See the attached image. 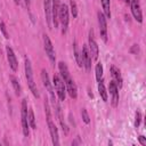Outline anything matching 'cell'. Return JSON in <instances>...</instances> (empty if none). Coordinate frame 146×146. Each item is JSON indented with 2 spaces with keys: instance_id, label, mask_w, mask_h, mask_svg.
<instances>
[{
  "instance_id": "6da1fadb",
  "label": "cell",
  "mask_w": 146,
  "mask_h": 146,
  "mask_svg": "<svg viewBox=\"0 0 146 146\" xmlns=\"http://www.w3.org/2000/svg\"><path fill=\"white\" fill-rule=\"evenodd\" d=\"M58 68H59V73H60V76L65 83V88H66V91L68 94V96L72 98V99H75L76 96H78V92H76V86L73 81V79L71 78V74H70V71L66 66V64L64 62H59L58 63Z\"/></svg>"
},
{
  "instance_id": "7a4b0ae2",
  "label": "cell",
  "mask_w": 146,
  "mask_h": 146,
  "mask_svg": "<svg viewBox=\"0 0 146 146\" xmlns=\"http://www.w3.org/2000/svg\"><path fill=\"white\" fill-rule=\"evenodd\" d=\"M25 76H26V80H27V84H29V88L30 90L32 91L33 96L39 98L40 97V94L38 91V88H36V84L34 82V79H33V71H32V65H31V62L30 59L26 57L25 58Z\"/></svg>"
},
{
  "instance_id": "3957f363",
  "label": "cell",
  "mask_w": 146,
  "mask_h": 146,
  "mask_svg": "<svg viewBox=\"0 0 146 146\" xmlns=\"http://www.w3.org/2000/svg\"><path fill=\"white\" fill-rule=\"evenodd\" d=\"M58 21L62 24V33L65 34L68 26V8L65 3L64 5L60 3L59 10H58Z\"/></svg>"
},
{
  "instance_id": "277c9868",
  "label": "cell",
  "mask_w": 146,
  "mask_h": 146,
  "mask_svg": "<svg viewBox=\"0 0 146 146\" xmlns=\"http://www.w3.org/2000/svg\"><path fill=\"white\" fill-rule=\"evenodd\" d=\"M21 117H22V130H23V135L25 137H29L30 131H29V122H27V104H26V99L22 100V107H21Z\"/></svg>"
},
{
  "instance_id": "5b68a950",
  "label": "cell",
  "mask_w": 146,
  "mask_h": 146,
  "mask_svg": "<svg viewBox=\"0 0 146 146\" xmlns=\"http://www.w3.org/2000/svg\"><path fill=\"white\" fill-rule=\"evenodd\" d=\"M52 83L55 86V89H56V92H57V96H58L59 100H65L66 88H65V83H64L63 79L58 74H55L54 75V82Z\"/></svg>"
},
{
  "instance_id": "8992f818",
  "label": "cell",
  "mask_w": 146,
  "mask_h": 146,
  "mask_svg": "<svg viewBox=\"0 0 146 146\" xmlns=\"http://www.w3.org/2000/svg\"><path fill=\"white\" fill-rule=\"evenodd\" d=\"M98 17V24H99V34L102 36V39L104 40V42L107 41V24H106V17L103 13H98L97 14Z\"/></svg>"
},
{
  "instance_id": "52a82bcc",
  "label": "cell",
  "mask_w": 146,
  "mask_h": 146,
  "mask_svg": "<svg viewBox=\"0 0 146 146\" xmlns=\"http://www.w3.org/2000/svg\"><path fill=\"white\" fill-rule=\"evenodd\" d=\"M131 6V13L133 15V18L138 22H143V14H141V7H140V0H130Z\"/></svg>"
},
{
  "instance_id": "ba28073f",
  "label": "cell",
  "mask_w": 146,
  "mask_h": 146,
  "mask_svg": "<svg viewBox=\"0 0 146 146\" xmlns=\"http://www.w3.org/2000/svg\"><path fill=\"white\" fill-rule=\"evenodd\" d=\"M43 43H44V50H46V54L48 56V58L50 59V62L54 64L55 63V59H56V56H55V50H54V46L50 41V38L44 34L43 35Z\"/></svg>"
},
{
  "instance_id": "9c48e42d",
  "label": "cell",
  "mask_w": 146,
  "mask_h": 146,
  "mask_svg": "<svg viewBox=\"0 0 146 146\" xmlns=\"http://www.w3.org/2000/svg\"><path fill=\"white\" fill-rule=\"evenodd\" d=\"M88 50H89L91 59L97 60L98 55H99V49H98L97 42L95 41V39L92 36V31H90V34H89V47H88Z\"/></svg>"
},
{
  "instance_id": "30bf717a",
  "label": "cell",
  "mask_w": 146,
  "mask_h": 146,
  "mask_svg": "<svg viewBox=\"0 0 146 146\" xmlns=\"http://www.w3.org/2000/svg\"><path fill=\"white\" fill-rule=\"evenodd\" d=\"M41 79H42L43 86L46 87V89L48 90V92H49V95H50V98H51L52 104L55 105V104H56V99H55L54 90H52V87H51V83H50V80H49V76H48V73H47L46 70H42V71H41Z\"/></svg>"
},
{
  "instance_id": "8fae6325",
  "label": "cell",
  "mask_w": 146,
  "mask_h": 146,
  "mask_svg": "<svg viewBox=\"0 0 146 146\" xmlns=\"http://www.w3.org/2000/svg\"><path fill=\"white\" fill-rule=\"evenodd\" d=\"M47 122H48V128H49V132H50V136H51L52 144H54L55 146H58V145H59V136H58L57 127H56V124L52 122L51 117H47Z\"/></svg>"
},
{
  "instance_id": "7c38bea8",
  "label": "cell",
  "mask_w": 146,
  "mask_h": 146,
  "mask_svg": "<svg viewBox=\"0 0 146 146\" xmlns=\"http://www.w3.org/2000/svg\"><path fill=\"white\" fill-rule=\"evenodd\" d=\"M43 8H44V16L46 22L48 25V29H52V10H51V0H44L43 1Z\"/></svg>"
},
{
  "instance_id": "4fadbf2b",
  "label": "cell",
  "mask_w": 146,
  "mask_h": 146,
  "mask_svg": "<svg viewBox=\"0 0 146 146\" xmlns=\"http://www.w3.org/2000/svg\"><path fill=\"white\" fill-rule=\"evenodd\" d=\"M108 90L112 96V106L116 107L119 104V88L114 81H111L108 84Z\"/></svg>"
},
{
  "instance_id": "5bb4252c",
  "label": "cell",
  "mask_w": 146,
  "mask_h": 146,
  "mask_svg": "<svg viewBox=\"0 0 146 146\" xmlns=\"http://www.w3.org/2000/svg\"><path fill=\"white\" fill-rule=\"evenodd\" d=\"M6 52H7V59H8V63H9V66L10 68L15 72L17 71V67H18V63H17V59H16V56L13 51V49L8 46L6 47Z\"/></svg>"
},
{
  "instance_id": "9a60e30c",
  "label": "cell",
  "mask_w": 146,
  "mask_h": 146,
  "mask_svg": "<svg viewBox=\"0 0 146 146\" xmlns=\"http://www.w3.org/2000/svg\"><path fill=\"white\" fill-rule=\"evenodd\" d=\"M81 58H82V65L86 67V70H90L91 67V57L88 50V46H83L82 47V51H81Z\"/></svg>"
},
{
  "instance_id": "2e32d148",
  "label": "cell",
  "mask_w": 146,
  "mask_h": 146,
  "mask_svg": "<svg viewBox=\"0 0 146 146\" xmlns=\"http://www.w3.org/2000/svg\"><path fill=\"white\" fill-rule=\"evenodd\" d=\"M60 7V0H51V10H52V25L58 26V10Z\"/></svg>"
},
{
  "instance_id": "e0dca14e",
  "label": "cell",
  "mask_w": 146,
  "mask_h": 146,
  "mask_svg": "<svg viewBox=\"0 0 146 146\" xmlns=\"http://www.w3.org/2000/svg\"><path fill=\"white\" fill-rule=\"evenodd\" d=\"M111 74L113 76V81L116 83L117 88H121L122 87V76H121V73H120V70L116 67V66H111Z\"/></svg>"
},
{
  "instance_id": "ac0fdd59",
  "label": "cell",
  "mask_w": 146,
  "mask_h": 146,
  "mask_svg": "<svg viewBox=\"0 0 146 146\" xmlns=\"http://www.w3.org/2000/svg\"><path fill=\"white\" fill-rule=\"evenodd\" d=\"M56 105V111H57V116H58V120H59V123H60V125H62V129H63V131H64V133L65 135H67L68 133V128H67V125H66V123H65V121H64V117H63V114H62V108H60V106L56 103L55 104Z\"/></svg>"
},
{
  "instance_id": "d6986e66",
  "label": "cell",
  "mask_w": 146,
  "mask_h": 146,
  "mask_svg": "<svg viewBox=\"0 0 146 146\" xmlns=\"http://www.w3.org/2000/svg\"><path fill=\"white\" fill-rule=\"evenodd\" d=\"M102 7L106 18H111V2L110 0H102Z\"/></svg>"
},
{
  "instance_id": "ffe728a7",
  "label": "cell",
  "mask_w": 146,
  "mask_h": 146,
  "mask_svg": "<svg viewBox=\"0 0 146 146\" xmlns=\"http://www.w3.org/2000/svg\"><path fill=\"white\" fill-rule=\"evenodd\" d=\"M98 92H99V96L102 97V99L104 102H107V91H106V88H105L104 82L102 80L98 83Z\"/></svg>"
},
{
  "instance_id": "44dd1931",
  "label": "cell",
  "mask_w": 146,
  "mask_h": 146,
  "mask_svg": "<svg viewBox=\"0 0 146 146\" xmlns=\"http://www.w3.org/2000/svg\"><path fill=\"white\" fill-rule=\"evenodd\" d=\"M27 122H29V125L32 128V129H35L36 125H35V117H34V113H33V110L30 108L27 111Z\"/></svg>"
},
{
  "instance_id": "7402d4cb",
  "label": "cell",
  "mask_w": 146,
  "mask_h": 146,
  "mask_svg": "<svg viewBox=\"0 0 146 146\" xmlns=\"http://www.w3.org/2000/svg\"><path fill=\"white\" fill-rule=\"evenodd\" d=\"M73 49H74V57H75V60H76V63H78V65L81 67V66H83L82 65V58H81V52L79 51V49H78V44H76V42H74V44H73Z\"/></svg>"
},
{
  "instance_id": "603a6c76",
  "label": "cell",
  "mask_w": 146,
  "mask_h": 146,
  "mask_svg": "<svg viewBox=\"0 0 146 146\" xmlns=\"http://www.w3.org/2000/svg\"><path fill=\"white\" fill-rule=\"evenodd\" d=\"M10 81H11V84H13V88H14V90H15V92H16V95L17 96H19L21 95V91H22V89H21V84L18 83V81H17V79L15 78V76H10Z\"/></svg>"
},
{
  "instance_id": "cb8c5ba5",
  "label": "cell",
  "mask_w": 146,
  "mask_h": 146,
  "mask_svg": "<svg viewBox=\"0 0 146 146\" xmlns=\"http://www.w3.org/2000/svg\"><path fill=\"white\" fill-rule=\"evenodd\" d=\"M95 72H96V80L99 82L102 80V76H103V66L100 63L96 64V67H95Z\"/></svg>"
},
{
  "instance_id": "d4e9b609",
  "label": "cell",
  "mask_w": 146,
  "mask_h": 146,
  "mask_svg": "<svg viewBox=\"0 0 146 146\" xmlns=\"http://www.w3.org/2000/svg\"><path fill=\"white\" fill-rule=\"evenodd\" d=\"M70 5H71V13L73 18H75L78 16V7H76V2L75 0H70Z\"/></svg>"
},
{
  "instance_id": "484cf974",
  "label": "cell",
  "mask_w": 146,
  "mask_h": 146,
  "mask_svg": "<svg viewBox=\"0 0 146 146\" xmlns=\"http://www.w3.org/2000/svg\"><path fill=\"white\" fill-rule=\"evenodd\" d=\"M81 115H82V120H83V122L87 123V124H89V123H90V117H89V114H88V112H87L86 108H82V111H81Z\"/></svg>"
},
{
  "instance_id": "4316f807",
  "label": "cell",
  "mask_w": 146,
  "mask_h": 146,
  "mask_svg": "<svg viewBox=\"0 0 146 146\" xmlns=\"http://www.w3.org/2000/svg\"><path fill=\"white\" fill-rule=\"evenodd\" d=\"M0 30H1V33L3 34V36H5L6 39H9V34H8V32H7V27H6V24H5L3 22L0 23Z\"/></svg>"
},
{
  "instance_id": "83f0119b",
  "label": "cell",
  "mask_w": 146,
  "mask_h": 146,
  "mask_svg": "<svg viewBox=\"0 0 146 146\" xmlns=\"http://www.w3.org/2000/svg\"><path fill=\"white\" fill-rule=\"evenodd\" d=\"M140 120H141V114H140L139 111H137L136 114H135V127H136V128L139 127V124H140Z\"/></svg>"
},
{
  "instance_id": "f1b7e54d",
  "label": "cell",
  "mask_w": 146,
  "mask_h": 146,
  "mask_svg": "<svg viewBox=\"0 0 146 146\" xmlns=\"http://www.w3.org/2000/svg\"><path fill=\"white\" fill-rule=\"evenodd\" d=\"M139 51V47H138V44H133L132 47H131V49H130V52L131 54H137Z\"/></svg>"
},
{
  "instance_id": "f546056e",
  "label": "cell",
  "mask_w": 146,
  "mask_h": 146,
  "mask_svg": "<svg viewBox=\"0 0 146 146\" xmlns=\"http://www.w3.org/2000/svg\"><path fill=\"white\" fill-rule=\"evenodd\" d=\"M138 140H139L140 145L146 146V139H145V137H144V136H139V137H138Z\"/></svg>"
},
{
  "instance_id": "4dcf8cb0",
  "label": "cell",
  "mask_w": 146,
  "mask_h": 146,
  "mask_svg": "<svg viewBox=\"0 0 146 146\" xmlns=\"http://www.w3.org/2000/svg\"><path fill=\"white\" fill-rule=\"evenodd\" d=\"M25 3H26V6H27V8L30 7V0H25Z\"/></svg>"
},
{
  "instance_id": "1f68e13d",
  "label": "cell",
  "mask_w": 146,
  "mask_h": 146,
  "mask_svg": "<svg viewBox=\"0 0 146 146\" xmlns=\"http://www.w3.org/2000/svg\"><path fill=\"white\" fill-rule=\"evenodd\" d=\"M14 1H15L17 5H19V3H21V0H14Z\"/></svg>"
},
{
  "instance_id": "d6a6232c",
  "label": "cell",
  "mask_w": 146,
  "mask_h": 146,
  "mask_svg": "<svg viewBox=\"0 0 146 146\" xmlns=\"http://www.w3.org/2000/svg\"><path fill=\"white\" fill-rule=\"evenodd\" d=\"M124 1H125L127 3H130V0H124Z\"/></svg>"
}]
</instances>
